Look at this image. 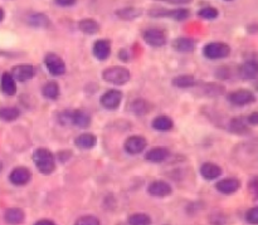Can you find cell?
<instances>
[{
  "label": "cell",
  "instance_id": "obj_7",
  "mask_svg": "<svg viewBox=\"0 0 258 225\" xmlns=\"http://www.w3.org/2000/svg\"><path fill=\"white\" fill-rule=\"evenodd\" d=\"M44 64L48 72L54 77H59L66 73L64 60L55 53H48L44 57Z\"/></svg>",
  "mask_w": 258,
  "mask_h": 225
},
{
  "label": "cell",
  "instance_id": "obj_22",
  "mask_svg": "<svg viewBox=\"0 0 258 225\" xmlns=\"http://www.w3.org/2000/svg\"><path fill=\"white\" fill-rule=\"evenodd\" d=\"M24 211L19 208H10L4 214V220L9 225H20L24 221Z\"/></svg>",
  "mask_w": 258,
  "mask_h": 225
},
{
  "label": "cell",
  "instance_id": "obj_20",
  "mask_svg": "<svg viewBox=\"0 0 258 225\" xmlns=\"http://www.w3.org/2000/svg\"><path fill=\"white\" fill-rule=\"evenodd\" d=\"M28 24L38 29H45L50 25V19L44 13H33L28 17Z\"/></svg>",
  "mask_w": 258,
  "mask_h": 225
},
{
  "label": "cell",
  "instance_id": "obj_17",
  "mask_svg": "<svg viewBox=\"0 0 258 225\" xmlns=\"http://www.w3.org/2000/svg\"><path fill=\"white\" fill-rule=\"evenodd\" d=\"M0 90L7 96H14L17 93V81L14 80L12 73H3L0 80Z\"/></svg>",
  "mask_w": 258,
  "mask_h": 225
},
{
  "label": "cell",
  "instance_id": "obj_29",
  "mask_svg": "<svg viewBox=\"0 0 258 225\" xmlns=\"http://www.w3.org/2000/svg\"><path fill=\"white\" fill-rule=\"evenodd\" d=\"M130 110L136 116H145L149 112V110H150V105L145 100H143V98H139V100H135L131 103Z\"/></svg>",
  "mask_w": 258,
  "mask_h": 225
},
{
  "label": "cell",
  "instance_id": "obj_19",
  "mask_svg": "<svg viewBox=\"0 0 258 225\" xmlns=\"http://www.w3.org/2000/svg\"><path fill=\"white\" fill-rule=\"evenodd\" d=\"M201 175L206 180H216L222 175V169L217 164L204 163L201 166Z\"/></svg>",
  "mask_w": 258,
  "mask_h": 225
},
{
  "label": "cell",
  "instance_id": "obj_12",
  "mask_svg": "<svg viewBox=\"0 0 258 225\" xmlns=\"http://www.w3.org/2000/svg\"><path fill=\"white\" fill-rule=\"evenodd\" d=\"M241 188V181L234 178H227L216 184V189L224 195H232Z\"/></svg>",
  "mask_w": 258,
  "mask_h": 225
},
{
  "label": "cell",
  "instance_id": "obj_25",
  "mask_svg": "<svg viewBox=\"0 0 258 225\" xmlns=\"http://www.w3.org/2000/svg\"><path fill=\"white\" fill-rule=\"evenodd\" d=\"M141 14H143V9L135 7H126L122 8V9H118L117 12H116V15H117L120 19L128 20V22L135 20L136 18L141 17Z\"/></svg>",
  "mask_w": 258,
  "mask_h": 225
},
{
  "label": "cell",
  "instance_id": "obj_21",
  "mask_svg": "<svg viewBox=\"0 0 258 225\" xmlns=\"http://www.w3.org/2000/svg\"><path fill=\"white\" fill-rule=\"evenodd\" d=\"M169 150L166 147H154L151 150H149V153L145 155V159L150 163L154 164H159V163H164L166 159L169 158Z\"/></svg>",
  "mask_w": 258,
  "mask_h": 225
},
{
  "label": "cell",
  "instance_id": "obj_5",
  "mask_svg": "<svg viewBox=\"0 0 258 225\" xmlns=\"http://www.w3.org/2000/svg\"><path fill=\"white\" fill-rule=\"evenodd\" d=\"M256 95L249 90H237L228 95V101L233 106L243 107V106L252 105L256 102Z\"/></svg>",
  "mask_w": 258,
  "mask_h": 225
},
{
  "label": "cell",
  "instance_id": "obj_37",
  "mask_svg": "<svg viewBox=\"0 0 258 225\" xmlns=\"http://www.w3.org/2000/svg\"><path fill=\"white\" fill-rule=\"evenodd\" d=\"M249 189H251V191H252V194L254 195V198L258 199V178L257 176L249 181Z\"/></svg>",
  "mask_w": 258,
  "mask_h": 225
},
{
  "label": "cell",
  "instance_id": "obj_32",
  "mask_svg": "<svg viewBox=\"0 0 258 225\" xmlns=\"http://www.w3.org/2000/svg\"><path fill=\"white\" fill-rule=\"evenodd\" d=\"M128 225H151V218L145 213H135L128 218Z\"/></svg>",
  "mask_w": 258,
  "mask_h": 225
},
{
  "label": "cell",
  "instance_id": "obj_2",
  "mask_svg": "<svg viewBox=\"0 0 258 225\" xmlns=\"http://www.w3.org/2000/svg\"><path fill=\"white\" fill-rule=\"evenodd\" d=\"M102 78L105 82L116 86H123L130 81V70L122 65H112L106 68L102 72Z\"/></svg>",
  "mask_w": 258,
  "mask_h": 225
},
{
  "label": "cell",
  "instance_id": "obj_40",
  "mask_svg": "<svg viewBox=\"0 0 258 225\" xmlns=\"http://www.w3.org/2000/svg\"><path fill=\"white\" fill-rule=\"evenodd\" d=\"M247 123L251 126H258V112H253L247 118Z\"/></svg>",
  "mask_w": 258,
  "mask_h": 225
},
{
  "label": "cell",
  "instance_id": "obj_23",
  "mask_svg": "<svg viewBox=\"0 0 258 225\" xmlns=\"http://www.w3.org/2000/svg\"><path fill=\"white\" fill-rule=\"evenodd\" d=\"M78 29L87 35H95L100 30V25L92 18H85L78 23Z\"/></svg>",
  "mask_w": 258,
  "mask_h": 225
},
{
  "label": "cell",
  "instance_id": "obj_4",
  "mask_svg": "<svg viewBox=\"0 0 258 225\" xmlns=\"http://www.w3.org/2000/svg\"><path fill=\"white\" fill-rule=\"evenodd\" d=\"M149 15L153 18H171V19L181 22L190 15V12L188 9H184V8L174 10H168L164 9V8H153V9L149 10Z\"/></svg>",
  "mask_w": 258,
  "mask_h": 225
},
{
  "label": "cell",
  "instance_id": "obj_3",
  "mask_svg": "<svg viewBox=\"0 0 258 225\" xmlns=\"http://www.w3.org/2000/svg\"><path fill=\"white\" fill-rule=\"evenodd\" d=\"M203 54L212 60L223 59L231 54V47L224 42H211L204 45Z\"/></svg>",
  "mask_w": 258,
  "mask_h": 225
},
{
  "label": "cell",
  "instance_id": "obj_31",
  "mask_svg": "<svg viewBox=\"0 0 258 225\" xmlns=\"http://www.w3.org/2000/svg\"><path fill=\"white\" fill-rule=\"evenodd\" d=\"M19 110L15 107H3L0 108V120L10 122V121L17 120L19 117Z\"/></svg>",
  "mask_w": 258,
  "mask_h": 225
},
{
  "label": "cell",
  "instance_id": "obj_33",
  "mask_svg": "<svg viewBox=\"0 0 258 225\" xmlns=\"http://www.w3.org/2000/svg\"><path fill=\"white\" fill-rule=\"evenodd\" d=\"M226 88L221 85H217V83H208L206 85V88H204V92L208 93V96L211 97H217V96L223 95Z\"/></svg>",
  "mask_w": 258,
  "mask_h": 225
},
{
  "label": "cell",
  "instance_id": "obj_45",
  "mask_svg": "<svg viewBox=\"0 0 258 225\" xmlns=\"http://www.w3.org/2000/svg\"><path fill=\"white\" fill-rule=\"evenodd\" d=\"M224 2H233V0H224Z\"/></svg>",
  "mask_w": 258,
  "mask_h": 225
},
{
  "label": "cell",
  "instance_id": "obj_41",
  "mask_svg": "<svg viewBox=\"0 0 258 225\" xmlns=\"http://www.w3.org/2000/svg\"><path fill=\"white\" fill-rule=\"evenodd\" d=\"M34 225H55V223L52 220H48V219H42V220L35 221Z\"/></svg>",
  "mask_w": 258,
  "mask_h": 225
},
{
  "label": "cell",
  "instance_id": "obj_14",
  "mask_svg": "<svg viewBox=\"0 0 258 225\" xmlns=\"http://www.w3.org/2000/svg\"><path fill=\"white\" fill-rule=\"evenodd\" d=\"M239 77L242 80L246 81H252L256 80L258 77V62L254 59L246 60L244 63H242V65L238 69Z\"/></svg>",
  "mask_w": 258,
  "mask_h": 225
},
{
  "label": "cell",
  "instance_id": "obj_34",
  "mask_svg": "<svg viewBox=\"0 0 258 225\" xmlns=\"http://www.w3.org/2000/svg\"><path fill=\"white\" fill-rule=\"evenodd\" d=\"M198 15L201 18H203V19L213 20V19H216V18H218L219 12H218V9H216V8H213V7H206V8H203V9L199 10Z\"/></svg>",
  "mask_w": 258,
  "mask_h": 225
},
{
  "label": "cell",
  "instance_id": "obj_16",
  "mask_svg": "<svg viewBox=\"0 0 258 225\" xmlns=\"http://www.w3.org/2000/svg\"><path fill=\"white\" fill-rule=\"evenodd\" d=\"M71 125L80 128H86L91 125V116L83 110L71 111Z\"/></svg>",
  "mask_w": 258,
  "mask_h": 225
},
{
  "label": "cell",
  "instance_id": "obj_44",
  "mask_svg": "<svg viewBox=\"0 0 258 225\" xmlns=\"http://www.w3.org/2000/svg\"><path fill=\"white\" fill-rule=\"evenodd\" d=\"M256 90L258 91V83H256Z\"/></svg>",
  "mask_w": 258,
  "mask_h": 225
},
{
  "label": "cell",
  "instance_id": "obj_15",
  "mask_svg": "<svg viewBox=\"0 0 258 225\" xmlns=\"http://www.w3.org/2000/svg\"><path fill=\"white\" fill-rule=\"evenodd\" d=\"M92 53L98 60H106L111 54V43L107 39L96 40L92 47Z\"/></svg>",
  "mask_w": 258,
  "mask_h": 225
},
{
  "label": "cell",
  "instance_id": "obj_26",
  "mask_svg": "<svg viewBox=\"0 0 258 225\" xmlns=\"http://www.w3.org/2000/svg\"><path fill=\"white\" fill-rule=\"evenodd\" d=\"M153 128L156 131H161V132H166L173 128L174 122L170 117L168 116H158L153 120Z\"/></svg>",
  "mask_w": 258,
  "mask_h": 225
},
{
  "label": "cell",
  "instance_id": "obj_39",
  "mask_svg": "<svg viewBox=\"0 0 258 225\" xmlns=\"http://www.w3.org/2000/svg\"><path fill=\"white\" fill-rule=\"evenodd\" d=\"M55 4L59 5V7L67 8V7H72V5L76 4L77 0H54Z\"/></svg>",
  "mask_w": 258,
  "mask_h": 225
},
{
  "label": "cell",
  "instance_id": "obj_8",
  "mask_svg": "<svg viewBox=\"0 0 258 225\" xmlns=\"http://www.w3.org/2000/svg\"><path fill=\"white\" fill-rule=\"evenodd\" d=\"M121 101H122V93L117 90H108L101 96L100 103L106 110H116L120 107Z\"/></svg>",
  "mask_w": 258,
  "mask_h": 225
},
{
  "label": "cell",
  "instance_id": "obj_36",
  "mask_svg": "<svg viewBox=\"0 0 258 225\" xmlns=\"http://www.w3.org/2000/svg\"><path fill=\"white\" fill-rule=\"evenodd\" d=\"M246 220L251 225H258V206H254L247 211Z\"/></svg>",
  "mask_w": 258,
  "mask_h": 225
},
{
  "label": "cell",
  "instance_id": "obj_9",
  "mask_svg": "<svg viewBox=\"0 0 258 225\" xmlns=\"http://www.w3.org/2000/svg\"><path fill=\"white\" fill-rule=\"evenodd\" d=\"M30 179H32V173H30L29 169L24 168V166H18L9 175L10 183L17 186L27 185Z\"/></svg>",
  "mask_w": 258,
  "mask_h": 225
},
{
  "label": "cell",
  "instance_id": "obj_11",
  "mask_svg": "<svg viewBox=\"0 0 258 225\" xmlns=\"http://www.w3.org/2000/svg\"><path fill=\"white\" fill-rule=\"evenodd\" d=\"M148 193L154 198H165V196L171 195L173 189L166 181L164 180H155L149 185Z\"/></svg>",
  "mask_w": 258,
  "mask_h": 225
},
{
  "label": "cell",
  "instance_id": "obj_10",
  "mask_svg": "<svg viewBox=\"0 0 258 225\" xmlns=\"http://www.w3.org/2000/svg\"><path fill=\"white\" fill-rule=\"evenodd\" d=\"M148 141L143 136H131L125 141V151L130 155H138L146 148Z\"/></svg>",
  "mask_w": 258,
  "mask_h": 225
},
{
  "label": "cell",
  "instance_id": "obj_1",
  "mask_svg": "<svg viewBox=\"0 0 258 225\" xmlns=\"http://www.w3.org/2000/svg\"><path fill=\"white\" fill-rule=\"evenodd\" d=\"M33 161H34L38 171L43 175H50L55 170L54 155L48 148H37L33 154Z\"/></svg>",
  "mask_w": 258,
  "mask_h": 225
},
{
  "label": "cell",
  "instance_id": "obj_42",
  "mask_svg": "<svg viewBox=\"0 0 258 225\" xmlns=\"http://www.w3.org/2000/svg\"><path fill=\"white\" fill-rule=\"evenodd\" d=\"M4 10L2 9V8H0V23L3 22V19H4Z\"/></svg>",
  "mask_w": 258,
  "mask_h": 225
},
{
  "label": "cell",
  "instance_id": "obj_24",
  "mask_svg": "<svg viewBox=\"0 0 258 225\" xmlns=\"http://www.w3.org/2000/svg\"><path fill=\"white\" fill-rule=\"evenodd\" d=\"M97 138L92 133H82V135L77 136L75 140V143L77 147L83 148V150H90V148L95 147Z\"/></svg>",
  "mask_w": 258,
  "mask_h": 225
},
{
  "label": "cell",
  "instance_id": "obj_6",
  "mask_svg": "<svg viewBox=\"0 0 258 225\" xmlns=\"http://www.w3.org/2000/svg\"><path fill=\"white\" fill-rule=\"evenodd\" d=\"M143 39L148 45L154 48L163 47L166 44V35L164 30L159 28H148L143 32Z\"/></svg>",
  "mask_w": 258,
  "mask_h": 225
},
{
  "label": "cell",
  "instance_id": "obj_38",
  "mask_svg": "<svg viewBox=\"0 0 258 225\" xmlns=\"http://www.w3.org/2000/svg\"><path fill=\"white\" fill-rule=\"evenodd\" d=\"M155 2L169 3V4H173V5H185V4H190L193 0H155Z\"/></svg>",
  "mask_w": 258,
  "mask_h": 225
},
{
  "label": "cell",
  "instance_id": "obj_28",
  "mask_svg": "<svg viewBox=\"0 0 258 225\" xmlns=\"http://www.w3.org/2000/svg\"><path fill=\"white\" fill-rule=\"evenodd\" d=\"M42 93L48 100H57L58 96H59V86H58V83L53 82V81L47 82L43 86Z\"/></svg>",
  "mask_w": 258,
  "mask_h": 225
},
{
  "label": "cell",
  "instance_id": "obj_35",
  "mask_svg": "<svg viewBox=\"0 0 258 225\" xmlns=\"http://www.w3.org/2000/svg\"><path fill=\"white\" fill-rule=\"evenodd\" d=\"M75 225H101V223L96 216L83 215L75 221Z\"/></svg>",
  "mask_w": 258,
  "mask_h": 225
},
{
  "label": "cell",
  "instance_id": "obj_13",
  "mask_svg": "<svg viewBox=\"0 0 258 225\" xmlns=\"http://www.w3.org/2000/svg\"><path fill=\"white\" fill-rule=\"evenodd\" d=\"M34 67L30 64H20L15 65L12 69V76L18 82H27L34 77Z\"/></svg>",
  "mask_w": 258,
  "mask_h": 225
},
{
  "label": "cell",
  "instance_id": "obj_18",
  "mask_svg": "<svg viewBox=\"0 0 258 225\" xmlns=\"http://www.w3.org/2000/svg\"><path fill=\"white\" fill-rule=\"evenodd\" d=\"M173 48L179 53H191L196 50V40L186 37L176 38L173 42Z\"/></svg>",
  "mask_w": 258,
  "mask_h": 225
},
{
  "label": "cell",
  "instance_id": "obj_30",
  "mask_svg": "<svg viewBox=\"0 0 258 225\" xmlns=\"http://www.w3.org/2000/svg\"><path fill=\"white\" fill-rule=\"evenodd\" d=\"M173 85L178 88H190L197 85V81L191 76H179L174 78Z\"/></svg>",
  "mask_w": 258,
  "mask_h": 225
},
{
  "label": "cell",
  "instance_id": "obj_27",
  "mask_svg": "<svg viewBox=\"0 0 258 225\" xmlns=\"http://www.w3.org/2000/svg\"><path fill=\"white\" fill-rule=\"evenodd\" d=\"M229 131L236 133V135H247L249 132L248 123L244 122L243 118L236 117L229 123Z\"/></svg>",
  "mask_w": 258,
  "mask_h": 225
},
{
  "label": "cell",
  "instance_id": "obj_43",
  "mask_svg": "<svg viewBox=\"0 0 258 225\" xmlns=\"http://www.w3.org/2000/svg\"><path fill=\"white\" fill-rule=\"evenodd\" d=\"M2 170H3V163L0 161V171H2Z\"/></svg>",
  "mask_w": 258,
  "mask_h": 225
}]
</instances>
